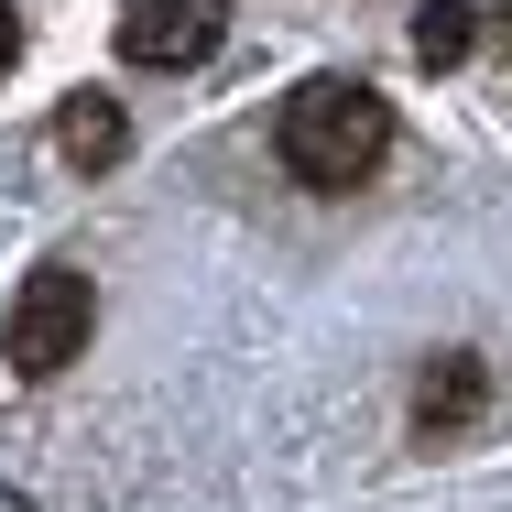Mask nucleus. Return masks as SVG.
<instances>
[{"mask_svg": "<svg viewBox=\"0 0 512 512\" xmlns=\"http://www.w3.org/2000/svg\"><path fill=\"white\" fill-rule=\"evenodd\" d=\"M273 153H284L295 186L349 197V186H371L382 153H393V99L360 88V77H306V88L284 99V120H273Z\"/></svg>", "mask_w": 512, "mask_h": 512, "instance_id": "1", "label": "nucleus"}, {"mask_svg": "<svg viewBox=\"0 0 512 512\" xmlns=\"http://www.w3.org/2000/svg\"><path fill=\"white\" fill-rule=\"evenodd\" d=\"M88 338H99V284H88L77 262L22 273V295L0 316V360H11L22 382H55L66 360H88Z\"/></svg>", "mask_w": 512, "mask_h": 512, "instance_id": "2", "label": "nucleus"}, {"mask_svg": "<svg viewBox=\"0 0 512 512\" xmlns=\"http://www.w3.org/2000/svg\"><path fill=\"white\" fill-rule=\"evenodd\" d=\"M229 33V0H131L120 11V55L131 66H207Z\"/></svg>", "mask_w": 512, "mask_h": 512, "instance_id": "3", "label": "nucleus"}, {"mask_svg": "<svg viewBox=\"0 0 512 512\" xmlns=\"http://www.w3.org/2000/svg\"><path fill=\"white\" fill-rule=\"evenodd\" d=\"M480 414H491V371H480L469 349H436L425 382H414V425H425V436H469Z\"/></svg>", "mask_w": 512, "mask_h": 512, "instance_id": "4", "label": "nucleus"}, {"mask_svg": "<svg viewBox=\"0 0 512 512\" xmlns=\"http://www.w3.org/2000/svg\"><path fill=\"white\" fill-rule=\"evenodd\" d=\"M55 153H66L77 175H109V164L131 153V120H120V99H99V88H77V99L55 109Z\"/></svg>", "mask_w": 512, "mask_h": 512, "instance_id": "5", "label": "nucleus"}, {"mask_svg": "<svg viewBox=\"0 0 512 512\" xmlns=\"http://www.w3.org/2000/svg\"><path fill=\"white\" fill-rule=\"evenodd\" d=\"M469 44H480L469 0H425L414 11V66H469Z\"/></svg>", "mask_w": 512, "mask_h": 512, "instance_id": "6", "label": "nucleus"}, {"mask_svg": "<svg viewBox=\"0 0 512 512\" xmlns=\"http://www.w3.org/2000/svg\"><path fill=\"white\" fill-rule=\"evenodd\" d=\"M11 66H22V11L0 0V77H11Z\"/></svg>", "mask_w": 512, "mask_h": 512, "instance_id": "7", "label": "nucleus"}]
</instances>
